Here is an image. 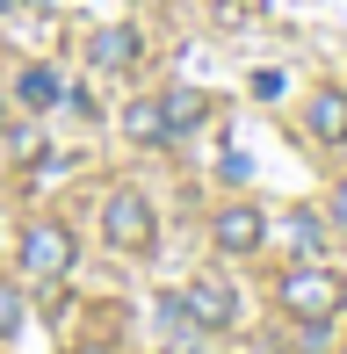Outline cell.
Listing matches in <instances>:
<instances>
[{
	"instance_id": "obj_10",
	"label": "cell",
	"mask_w": 347,
	"mask_h": 354,
	"mask_svg": "<svg viewBox=\"0 0 347 354\" xmlns=\"http://www.w3.org/2000/svg\"><path fill=\"white\" fill-rule=\"evenodd\" d=\"M123 138H138V145H167V116H160V102H131V109H123Z\"/></svg>"
},
{
	"instance_id": "obj_9",
	"label": "cell",
	"mask_w": 347,
	"mask_h": 354,
	"mask_svg": "<svg viewBox=\"0 0 347 354\" xmlns=\"http://www.w3.org/2000/svg\"><path fill=\"white\" fill-rule=\"evenodd\" d=\"M160 116H167V145H174V138H188L203 116H210V94H196V87H174V94H160Z\"/></svg>"
},
{
	"instance_id": "obj_15",
	"label": "cell",
	"mask_w": 347,
	"mask_h": 354,
	"mask_svg": "<svg viewBox=\"0 0 347 354\" xmlns=\"http://www.w3.org/2000/svg\"><path fill=\"white\" fill-rule=\"evenodd\" d=\"M340 354H347V347H340Z\"/></svg>"
},
{
	"instance_id": "obj_6",
	"label": "cell",
	"mask_w": 347,
	"mask_h": 354,
	"mask_svg": "<svg viewBox=\"0 0 347 354\" xmlns=\"http://www.w3.org/2000/svg\"><path fill=\"white\" fill-rule=\"evenodd\" d=\"M138 29L131 22H109V29H94L87 37V58H94V73H123V66H138Z\"/></svg>"
},
{
	"instance_id": "obj_8",
	"label": "cell",
	"mask_w": 347,
	"mask_h": 354,
	"mask_svg": "<svg viewBox=\"0 0 347 354\" xmlns=\"http://www.w3.org/2000/svg\"><path fill=\"white\" fill-rule=\"evenodd\" d=\"M15 102H22L29 116L58 109V102H66V73H58V66H22V73H15Z\"/></svg>"
},
{
	"instance_id": "obj_4",
	"label": "cell",
	"mask_w": 347,
	"mask_h": 354,
	"mask_svg": "<svg viewBox=\"0 0 347 354\" xmlns=\"http://www.w3.org/2000/svg\"><path fill=\"white\" fill-rule=\"evenodd\" d=\"M174 318H181V326H196V333H225V326H239V297H232L225 282H181Z\"/></svg>"
},
{
	"instance_id": "obj_1",
	"label": "cell",
	"mask_w": 347,
	"mask_h": 354,
	"mask_svg": "<svg viewBox=\"0 0 347 354\" xmlns=\"http://www.w3.org/2000/svg\"><path fill=\"white\" fill-rule=\"evenodd\" d=\"M282 311L297 318V326H333V318L347 311V275L340 268H326V261H304V268H290L282 275Z\"/></svg>"
},
{
	"instance_id": "obj_7",
	"label": "cell",
	"mask_w": 347,
	"mask_h": 354,
	"mask_svg": "<svg viewBox=\"0 0 347 354\" xmlns=\"http://www.w3.org/2000/svg\"><path fill=\"white\" fill-rule=\"evenodd\" d=\"M304 123L319 145H347V87H319L304 102Z\"/></svg>"
},
{
	"instance_id": "obj_2",
	"label": "cell",
	"mask_w": 347,
	"mask_h": 354,
	"mask_svg": "<svg viewBox=\"0 0 347 354\" xmlns=\"http://www.w3.org/2000/svg\"><path fill=\"white\" fill-rule=\"evenodd\" d=\"M102 239L116 253H152V239H160V210H152L138 188H109L102 203Z\"/></svg>"
},
{
	"instance_id": "obj_14",
	"label": "cell",
	"mask_w": 347,
	"mask_h": 354,
	"mask_svg": "<svg viewBox=\"0 0 347 354\" xmlns=\"http://www.w3.org/2000/svg\"><path fill=\"white\" fill-rule=\"evenodd\" d=\"M73 354H109V347H73Z\"/></svg>"
},
{
	"instance_id": "obj_12",
	"label": "cell",
	"mask_w": 347,
	"mask_h": 354,
	"mask_svg": "<svg viewBox=\"0 0 347 354\" xmlns=\"http://www.w3.org/2000/svg\"><path fill=\"white\" fill-rule=\"evenodd\" d=\"M333 217H340V224H347V188H333Z\"/></svg>"
},
{
	"instance_id": "obj_13",
	"label": "cell",
	"mask_w": 347,
	"mask_h": 354,
	"mask_svg": "<svg viewBox=\"0 0 347 354\" xmlns=\"http://www.w3.org/2000/svg\"><path fill=\"white\" fill-rule=\"evenodd\" d=\"M0 131H8V94H0Z\"/></svg>"
},
{
	"instance_id": "obj_5",
	"label": "cell",
	"mask_w": 347,
	"mask_h": 354,
	"mask_svg": "<svg viewBox=\"0 0 347 354\" xmlns=\"http://www.w3.org/2000/svg\"><path fill=\"white\" fill-rule=\"evenodd\" d=\"M261 239H268V217L254 210V203H232V210L210 217V246L217 253H254Z\"/></svg>"
},
{
	"instance_id": "obj_11",
	"label": "cell",
	"mask_w": 347,
	"mask_h": 354,
	"mask_svg": "<svg viewBox=\"0 0 347 354\" xmlns=\"http://www.w3.org/2000/svg\"><path fill=\"white\" fill-rule=\"evenodd\" d=\"M15 333H22V297L0 289V340H15Z\"/></svg>"
},
{
	"instance_id": "obj_3",
	"label": "cell",
	"mask_w": 347,
	"mask_h": 354,
	"mask_svg": "<svg viewBox=\"0 0 347 354\" xmlns=\"http://www.w3.org/2000/svg\"><path fill=\"white\" fill-rule=\"evenodd\" d=\"M15 261H22V275H29V282H58L73 261H80V239H73L66 224L37 217V224L22 232V253H15Z\"/></svg>"
}]
</instances>
